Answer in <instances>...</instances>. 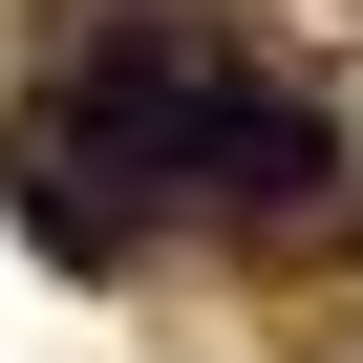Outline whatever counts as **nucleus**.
I'll use <instances>...</instances> for the list:
<instances>
[{
    "instance_id": "1",
    "label": "nucleus",
    "mask_w": 363,
    "mask_h": 363,
    "mask_svg": "<svg viewBox=\"0 0 363 363\" xmlns=\"http://www.w3.org/2000/svg\"><path fill=\"white\" fill-rule=\"evenodd\" d=\"M171 171H214L235 214H299V193H320V107H278V86H235V65H214V86H193V150H171Z\"/></svg>"
}]
</instances>
